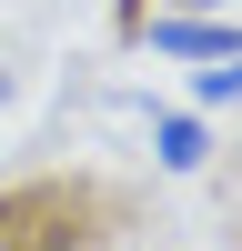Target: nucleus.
<instances>
[{
    "label": "nucleus",
    "instance_id": "obj_6",
    "mask_svg": "<svg viewBox=\"0 0 242 251\" xmlns=\"http://www.w3.org/2000/svg\"><path fill=\"white\" fill-rule=\"evenodd\" d=\"M10 91H20V80H10V60H0V111H10Z\"/></svg>",
    "mask_w": 242,
    "mask_h": 251
},
{
    "label": "nucleus",
    "instance_id": "obj_4",
    "mask_svg": "<svg viewBox=\"0 0 242 251\" xmlns=\"http://www.w3.org/2000/svg\"><path fill=\"white\" fill-rule=\"evenodd\" d=\"M172 10H232V0H121V30H141V20H172Z\"/></svg>",
    "mask_w": 242,
    "mask_h": 251
},
{
    "label": "nucleus",
    "instance_id": "obj_5",
    "mask_svg": "<svg viewBox=\"0 0 242 251\" xmlns=\"http://www.w3.org/2000/svg\"><path fill=\"white\" fill-rule=\"evenodd\" d=\"M0 251H40V241H30V221H20V211H0Z\"/></svg>",
    "mask_w": 242,
    "mask_h": 251
},
{
    "label": "nucleus",
    "instance_id": "obj_3",
    "mask_svg": "<svg viewBox=\"0 0 242 251\" xmlns=\"http://www.w3.org/2000/svg\"><path fill=\"white\" fill-rule=\"evenodd\" d=\"M232 100H242V50H232V60H202V71H192V111H232Z\"/></svg>",
    "mask_w": 242,
    "mask_h": 251
},
{
    "label": "nucleus",
    "instance_id": "obj_1",
    "mask_svg": "<svg viewBox=\"0 0 242 251\" xmlns=\"http://www.w3.org/2000/svg\"><path fill=\"white\" fill-rule=\"evenodd\" d=\"M121 40H141V50L182 60V71H202V60H232V50H242V30H232L222 10H172V20H141V30H121Z\"/></svg>",
    "mask_w": 242,
    "mask_h": 251
},
{
    "label": "nucleus",
    "instance_id": "obj_2",
    "mask_svg": "<svg viewBox=\"0 0 242 251\" xmlns=\"http://www.w3.org/2000/svg\"><path fill=\"white\" fill-rule=\"evenodd\" d=\"M151 161L161 171H202L212 161V121L202 111H151Z\"/></svg>",
    "mask_w": 242,
    "mask_h": 251
}]
</instances>
